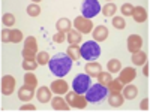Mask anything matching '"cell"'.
Instances as JSON below:
<instances>
[{"label": "cell", "instance_id": "20", "mask_svg": "<svg viewBox=\"0 0 150 112\" xmlns=\"http://www.w3.org/2000/svg\"><path fill=\"white\" fill-rule=\"evenodd\" d=\"M137 96H138V88H137L135 85L128 84V85L123 88V97L126 99V100H134Z\"/></svg>", "mask_w": 150, "mask_h": 112}, {"label": "cell", "instance_id": "29", "mask_svg": "<svg viewBox=\"0 0 150 112\" xmlns=\"http://www.w3.org/2000/svg\"><path fill=\"white\" fill-rule=\"evenodd\" d=\"M24 48L27 49H33V51L38 52V41L35 36H27V39L24 41Z\"/></svg>", "mask_w": 150, "mask_h": 112}, {"label": "cell", "instance_id": "16", "mask_svg": "<svg viewBox=\"0 0 150 112\" xmlns=\"http://www.w3.org/2000/svg\"><path fill=\"white\" fill-rule=\"evenodd\" d=\"M33 96H35V90L30 88V87H27V85H23L18 90V99L23 100V102H30L33 99Z\"/></svg>", "mask_w": 150, "mask_h": 112}, {"label": "cell", "instance_id": "33", "mask_svg": "<svg viewBox=\"0 0 150 112\" xmlns=\"http://www.w3.org/2000/svg\"><path fill=\"white\" fill-rule=\"evenodd\" d=\"M98 81H99V84H102V85H108L111 82V73L110 72H101L98 75Z\"/></svg>", "mask_w": 150, "mask_h": 112}, {"label": "cell", "instance_id": "30", "mask_svg": "<svg viewBox=\"0 0 150 112\" xmlns=\"http://www.w3.org/2000/svg\"><path fill=\"white\" fill-rule=\"evenodd\" d=\"M102 14L105 15V17H112L116 14V10H117V6L114 5V3H107L105 6H102Z\"/></svg>", "mask_w": 150, "mask_h": 112}, {"label": "cell", "instance_id": "39", "mask_svg": "<svg viewBox=\"0 0 150 112\" xmlns=\"http://www.w3.org/2000/svg\"><path fill=\"white\" fill-rule=\"evenodd\" d=\"M2 42L3 43H9L11 42V30L9 29H5V30H2Z\"/></svg>", "mask_w": 150, "mask_h": 112}, {"label": "cell", "instance_id": "3", "mask_svg": "<svg viewBox=\"0 0 150 112\" xmlns=\"http://www.w3.org/2000/svg\"><path fill=\"white\" fill-rule=\"evenodd\" d=\"M80 52L84 60L93 61L101 55V48H99V43L96 41H87L83 43V46H80Z\"/></svg>", "mask_w": 150, "mask_h": 112}, {"label": "cell", "instance_id": "18", "mask_svg": "<svg viewBox=\"0 0 150 112\" xmlns=\"http://www.w3.org/2000/svg\"><path fill=\"white\" fill-rule=\"evenodd\" d=\"M123 102H125L123 94H120V93H110V96H108V103H110V106H112V108H120V106L123 105Z\"/></svg>", "mask_w": 150, "mask_h": 112}, {"label": "cell", "instance_id": "15", "mask_svg": "<svg viewBox=\"0 0 150 112\" xmlns=\"http://www.w3.org/2000/svg\"><path fill=\"white\" fill-rule=\"evenodd\" d=\"M92 36H93V41H96V42H104L107 37H108V29H107L105 26H98L96 29H93Z\"/></svg>", "mask_w": 150, "mask_h": 112}, {"label": "cell", "instance_id": "6", "mask_svg": "<svg viewBox=\"0 0 150 112\" xmlns=\"http://www.w3.org/2000/svg\"><path fill=\"white\" fill-rule=\"evenodd\" d=\"M66 102L71 108L75 109H84L87 106V99L83 94H78L75 91H68L66 93Z\"/></svg>", "mask_w": 150, "mask_h": 112}, {"label": "cell", "instance_id": "1", "mask_svg": "<svg viewBox=\"0 0 150 112\" xmlns=\"http://www.w3.org/2000/svg\"><path fill=\"white\" fill-rule=\"evenodd\" d=\"M48 66H50L51 73H54L57 78H63L65 75L69 73V70L72 67V58L66 52H59L54 57H51Z\"/></svg>", "mask_w": 150, "mask_h": 112}, {"label": "cell", "instance_id": "19", "mask_svg": "<svg viewBox=\"0 0 150 112\" xmlns=\"http://www.w3.org/2000/svg\"><path fill=\"white\" fill-rule=\"evenodd\" d=\"M81 39H83V36H81V33L78 32V30H75V29H71L68 33H66V41L69 42V45H74V43H80L81 42Z\"/></svg>", "mask_w": 150, "mask_h": 112}, {"label": "cell", "instance_id": "17", "mask_svg": "<svg viewBox=\"0 0 150 112\" xmlns=\"http://www.w3.org/2000/svg\"><path fill=\"white\" fill-rule=\"evenodd\" d=\"M51 105H53V109H56V111H69L71 109L68 102L63 100V97H60V94L51 99Z\"/></svg>", "mask_w": 150, "mask_h": 112}, {"label": "cell", "instance_id": "27", "mask_svg": "<svg viewBox=\"0 0 150 112\" xmlns=\"http://www.w3.org/2000/svg\"><path fill=\"white\" fill-rule=\"evenodd\" d=\"M50 60H51V58H50V54L47 51H39L36 54V61H38V64H41V66L48 64Z\"/></svg>", "mask_w": 150, "mask_h": 112}, {"label": "cell", "instance_id": "36", "mask_svg": "<svg viewBox=\"0 0 150 112\" xmlns=\"http://www.w3.org/2000/svg\"><path fill=\"white\" fill-rule=\"evenodd\" d=\"M120 10H122L123 17H131L132 15V10H134V6L131 3H125V5H122Z\"/></svg>", "mask_w": 150, "mask_h": 112}, {"label": "cell", "instance_id": "26", "mask_svg": "<svg viewBox=\"0 0 150 112\" xmlns=\"http://www.w3.org/2000/svg\"><path fill=\"white\" fill-rule=\"evenodd\" d=\"M123 90V84L120 82V79H111V82L108 84V93H120Z\"/></svg>", "mask_w": 150, "mask_h": 112}, {"label": "cell", "instance_id": "14", "mask_svg": "<svg viewBox=\"0 0 150 112\" xmlns=\"http://www.w3.org/2000/svg\"><path fill=\"white\" fill-rule=\"evenodd\" d=\"M131 17L134 18L135 22H140V24H141V22H146V21H147V10H146L143 6H135Z\"/></svg>", "mask_w": 150, "mask_h": 112}, {"label": "cell", "instance_id": "40", "mask_svg": "<svg viewBox=\"0 0 150 112\" xmlns=\"http://www.w3.org/2000/svg\"><path fill=\"white\" fill-rule=\"evenodd\" d=\"M149 105H150L149 99H147V97H146V99H143V100H141V103H140V108H141V111H149Z\"/></svg>", "mask_w": 150, "mask_h": 112}, {"label": "cell", "instance_id": "22", "mask_svg": "<svg viewBox=\"0 0 150 112\" xmlns=\"http://www.w3.org/2000/svg\"><path fill=\"white\" fill-rule=\"evenodd\" d=\"M56 27H57V32L68 33V32L72 29V22H71L68 18H60V20L56 22Z\"/></svg>", "mask_w": 150, "mask_h": 112}, {"label": "cell", "instance_id": "41", "mask_svg": "<svg viewBox=\"0 0 150 112\" xmlns=\"http://www.w3.org/2000/svg\"><path fill=\"white\" fill-rule=\"evenodd\" d=\"M20 109H21V111H36V108H35L32 103H26V105H23Z\"/></svg>", "mask_w": 150, "mask_h": 112}, {"label": "cell", "instance_id": "21", "mask_svg": "<svg viewBox=\"0 0 150 112\" xmlns=\"http://www.w3.org/2000/svg\"><path fill=\"white\" fill-rule=\"evenodd\" d=\"M131 60H132V63H134L135 66H143L146 61H147V54L140 49V51H137V52L132 54V58H131Z\"/></svg>", "mask_w": 150, "mask_h": 112}, {"label": "cell", "instance_id": "43", "mask_svg": "<svg viewBox=\"0 0 150 112\" xmlns=\"http://www.w3.org/2000/svg\"><path fill=\"white\" fill-rule=\"evenodd\" d=\"M32 2H33V3H39V2H41V0H32Z\"/></svg>", "mask_w": 150, "mask_h": 112}, {"label": "cell", "instance_id": "12", "mask_svg": "<svg viewBox=\"0 0 150 112\" xmlns=\"http://www.w3.org/2000/svg\"><path fill=\"white\" fill-rule=\"evenodd\" d=\"M84 70L90 78H98V75L102 72V66L99 63H96V61H89V63L84 66Z\"/></svg>", "mask_w": 150, "mask_h": 112}, {"label": "cell", "instance_id": "9", "mask_svg": "<svg viewBox=\"0 0 150 112\" xmlns=\"http://www.w3.org/2000/svg\"><path fill=\"white\" fill-rule=\"evenodd\" d=\"M126 45H128V51L131 54H134V52H137V51H140V49H141V46H143V37L140 34H131V36H128Z\"/></svg>", "mask_w": 150, "mask_h": 112}, {"label": "cell", "instance_id": "10", "mask_svg": "<svg viewBox=\"0 0 150 112\" xmlns=\"http://www.w3.org/2000/svg\"><path fill=\"white\" fill-rule=\"evenodd\" d=\"M119 73H120V75H119V79H120L122 84H131V82L137 78V70H135V67H125L123 70L120 69Z\"/></svg>", "mask_w": 150, "mask_h": 112}, {"label": "cell", "instance_id": "37", "mask_svg": "<svg viewBox=\"0 0 150 112\" xmlns=\"http://www.w3.org/2000/svg\"><path fill=\"white\" fill-rule=\"evenodd\" d=\"M65 41H66V33L57 32L56 34H53V42H54V43H63Z\"/></svg>", "mask_w": 150, "mask_h": 112}, {"label": "cell", "instance_id": "42", "mask_svg": "<svg viewBox=\"0 0 150 112\" xmlns=\"http://www.w3.org/2000/svg\"><path fill=\"white\" fill-rule=\"evenodd\" d=\"M143 73H144V76H149V61L143 64Z\"/></svg>", "mask_w": 150, "mask_h": 112}, {"label": "cell", "instance_id": "13", "mask_svg": "<svg viewBox=\"0 0 150 112\" xmlns=\"http://www.w3.org/2000/svg\"><path fill=\"white\" fill-rule=\"evenodd\" d=\"M51 88H48V87H39L36 91V99L39 100L41 103H48L51 100Z\"/></svg>", "mask_w": 150, "mask_h": 112}, {"label": "cell", "instance_id": "28", "mask_svg": "<svg viewBox=\"0 0 150 112\" xmlns=\"http://www.w3.org/2000/svg\"><path fill=\"white\" fill-rule=\"evenodd\" d=\"M23 69L24 70H27V72H32V70H35L36 67H38V61H36V58H24V61H23Z\"/></svg>", "mask_w": 150, "mask_h": 112}, {"label": "cell", "instance_id": "32", "mask_svg": "<svg viewBox=\"0 0 150 112\" xmlns=\"http://www.w3.org/2000/svg\"><path fill=\"white\" fill-rule=\"evenodd\" d=\"M39 14H41V8H39L38 3H32V5L27 6V15H30V17H39Z\"/></svg>", "mask_w": 150, "mask_h": 112}, {"label": "cell", "instance_id": "23", "mask_svg": "<svg viewBox=\"0 0 150 112\" xmlns=\"http://www.w3.org/2000/svg\"><path fill=\"white\" fill-rule=\"evenodd\" d=\"M66 54L72 58V61L75 60H80L81 58V52H80V46L77 45V43H74V45H69V48L66 49Z\"/></svg>", "mask_w": 150, "mask_h": 112}, {"label": "cell", "instance_id": "24", "mask_svg": "<svg viewBox=\"0 0 150 112\" xmlns=\"http://www.w3.org/2000/svg\"><path fill=\"white\" fill-rule=\"evenodd\" d=\"M24 85L30 87V88H33V90L38 87V78L35 76L32 72H27L26 75H24Z\"/></svg>", "mask_w": 150, "mask_h": 112}, {"label": "cell", "instance_id": "8", "mask_svg": "<svg viewBox=\"0 0 150 112\" xmlns=\"http://www.w3.org/2000/svg\"><path fill=\"white\" fill-rule=\"evenodd\" d=\"M15 78L12 75H5L2 78V94L3 96H11L12 93L15 91Z\"/></svg>", "mask_w": 150, "mask_h": 112}, {"label": "cell", "instance_id": "11", "mask_svg": "<svg viewBox=\"0 0 150 112\" xmlns=\"http://www.w3.org/2000/svg\"><path fill=\"white\" fill-rule=\"evenodd\" d=\"M69 90V84L63 79V78H60V79H56L51 82V91L54 94H66Z\"/></svg>", "mask_w": 150, "mask_h": 112}, {"label": "cell", "instance_id": "7", "mask_svg": "<svg viewBox=\"0 0 150 112\" xmlns=\"http://www.w3.org/2000/svg\"><path fill=\"white\" fill-rule=\"evenodd\" d=\"M74 26H75V30H78L81 34H86V33L89 34V33L93 32V22H92V20L86 18L83 15H80V17H77L74 20Z\"/></svg>", "mask_w": 150, "mask_h": 112}, {"label": "cell", "instance_id": "2", "mask_svg": "<svg viewBox=\"0 0 150 112\" xmlns=\"http://www.w3.org/2000/svg\"><path fill=\"white\" fill-rule=\"evenodd\" d=\"M86 99L89 103H98V102H102L104 99L108 96V90L107 87L102 85V84H95V85H90V88L86 91Z\"/></svg>", "mask_w": 150, "mask_h": 112}, {"label": "cell", "instance_id": "38", "mask_svg": "<svg viewBox=\"0 0 150 112\" xmlns=\"http://www.w3.org/2000/svg\"><path fill=\"white\" fill-rule=\"evenodd\" d=\"M21 54H23V57L24 58H36V51H33V49H27V48H23V51H21Z\"/></svg>", "mask_w": 150, "mask_h": 112}, {"label": "cell", "instance_id": "4", "mask_svg": "<svg viewBox=\"0 0 150 112\" xmlns=\"http://www.w3.org/2000/svg\"><path fill=\"white\" fill-rule=\"evenodd\" d=\"M90 85H92V78L87 73L77 75L72 81V88L78 94H86V91L90 88Z\"/></svg>", "mask_w": 150, "mask_h": 112}, {"label": "cell", "instance_id": "25", "mask_svg": "<svg viewBox=\"0 0 150 112\" xmlns=\"http://www.w3.org/2000/svg\"><path fill=\"white\" fill-rule=\"evenodd\" d=\"M107 69H108V72H111V73H117V72H120V69H122L120 60H117V58H111L108 63H107Z\"/></svg>", "mask_w": 150, "mask_h": 112}, {"label": "cell", "instance_id": "5", "mask_svg": "<svg viewBox=\"0 0 150 112\" xmlns=\"http://www.w3.org/2000/svg\"><path fill=\"white\" fill-rule=\"evenodd\" d=\"M101 9H102V6L99 5L98 0H84L81 3V15L92 20L93 17H96L101 12Z\"/></svg>", "mask_w": 150, "mask_h": 112}, {"label": "cell", "instance_id": "31", "mask_svg": "<svg viewBox=\"0 0 150 112\" xmlns=\"http://www.w3.org/2000/svg\"><path fill=\"white\" fill-rule=\"evenodd\" d=\"M2 22H3V26H6V27L15 26V15L11 14V12H8V14H5L2 17Z\"/></svg>", "mask_w": 150, "mask_h": 112}, {"label": "cell", "instance_id": "35", "mask_svg": "<svg viewBox=\"0 0 150 112\" xmlns=\"http://www.w3.org/2000/svg\"><path fill=\"white\" fill-rule=\"evenodd\" d=\"M21 41H23V33H21V30H18V29L11 30V42L20 43Z\"/></svg>", "mask_w": 150, "mask_h": 112}, {"label": "cell", "instance_id": "34", "mask_svg": "<svg viewBox=\"0 0 150 112\" xmlns=\"http://www.w3.org/2000/svg\"><path fill=\"white\" fill-rule=\"evenodd\" d=\"M112 27L117 30H123L126 27V21L123 20V17H114L112 18Z\"/></svg>", "mask_w": 150, "mask_h": 112}]
</instances>
